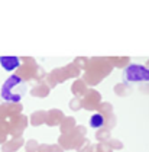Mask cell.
Segmentation results:
<instances>
[{
    "instance_id": "6da1fadb",
    "label": "cell",
    "mask_w": 149,
    "mask_h": 152,
    "mask_svg": "<svg viewBox=\"0 0 149 152\" xmlns=\"http://www.w3.org/2000/svg\"><path fill=\"white\" fill-rule=\"evenodd\" d=\"M26 91V87L23 86V81L19 77H10L7 81L4 83L3 86V96L4 99L7 100H13V102H18L20 97L23 96V93Z\"/></svg>"
},
{
    "instance_id": "7a4b0ae2",
    "label": "cell",
    "mask_w": 149,
    "mask_h": 152,
    "mask_svg": "<svg viewBox=\"0 0 149 152\" xmlns=\"http://www.w3.org/2000/svg\"><path fill=\"white\" fill-rule=\"evenodd\" d=\"M125 78L127 81H133L142 84L140 88L145 91V86H146V93H149V70L140 65H132L125 71Z\"/></svg>"
},
{
    "instance_id": "3957f363",
    "label": "cell",
    "mask_w": 149,
    "mask_h": 152,
    "mask_svg": "<svg viewBox=\"0 0 149 152\" xmlns=\"http://www.w3.org/2000/svg\"><path fill=\"white\" fill-rule=\"evenodd\" d=\"M0 64H1V67L4 70L12 71L13 68L19 67V58H16V57H1L0 58Z\"/></svg>"
},
{
    "instance_id": "277c9868",
    "label": "cell",
    "mask_w": 149,
    "mask_h": 152,
    "mask_svg": "<svg viewBox=\"0 0 149 152\" xmlns=\"http://www.w3.org/2000/svg\"><path fill=\"white\" fill-rule=\"evenodd\" d=\"M90 125H91L93 128H102L104 125V120H103V116H100V115H94L91 117V120H90Z\"/></svg>"
},
{
    "instance_id": "5b68a950",
    "label": "cell",
    "mask_w": 149,
    "mask_h": 152,
    "mask_svg": "<svg viewBox=\"0 0 149 152\" xmlns=\"http://www.w3.org/2000/svg\"><path fill=\"white\" fill-rule=\"evenodd\" d=\"M148 67H149V61H148Z\"/></svg>"
}]
</instances>
